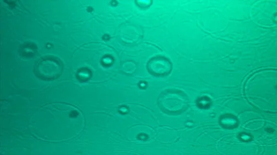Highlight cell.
<instances>
[{
    "label": "cell",
    "mask_w": 277,
    "mask_h": 155,
    "mask_svg": "<svg viewBox=\"0 0 277 155\" xmlns=\"http://www.w3.org/2000/svg\"><path fill=\"white\" fill-rule=\"evenodd\" d=\"M149 70L156 75H165L170 72L171 64L166 59L158 58L150 61Z\"/></svg>",
    "instance_id": "6da1fadb"
}]
</instances>
